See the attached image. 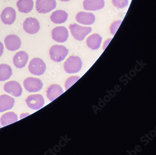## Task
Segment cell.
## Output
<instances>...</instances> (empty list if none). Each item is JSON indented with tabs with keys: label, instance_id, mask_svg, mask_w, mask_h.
Here are the masks:
<instances>
[{
	"label": "cell",
	"instance_id": "9a60e30c",
	"mask_svg": "<svg viewBox=\"0 0 156 155\" xmlns=\"http://www.w3.org/2000/svg\"><path fill=\"white\" fill-rule=\"evenodd\" d=\"M14 103V99L12 97L6 95L0 96V112L2 113L11 109Z\"/></svg>",
	"mask_w": 156,
	"mask_h": 155
},
{
	"label": "cell",
	"instance_id": "30bf717a",
	"mask_svg": "<svg viewBox=\"0 0 156 155\" xmlns=\"http://www.w3.org/2000/svg\"><path fill=\"white\" fill-rule=\"evenodd\" d=\"M69 37V31L64 26H58L53 29L52 37L54 40L58 43H64Z\"/></svg>",
	"mask_w": 156,
	"mask_h": 155
},
{
	"label": "cell",
	"instance_id": "8992f818",
	"mask_svg": "<svg viewBox=\"0 0 156 155\" xmlns=\"http://www.w3.org/2000/svg\"><path fill=\"white\" fill-rule=\"evenodd\" d=\"M23 86L28 92L35 93L40 91L42 89L43 84L40 79L29 77L23 81Z\"/></svg>",
	"mask_w": 156,
	"mask_h": 155
},
{
	"label": "cell",
	"instance_id": "d4e9b609",
	"mask_svg": "<svg viewBox=\"0 0 156 155\" xmlns=\"http://www.w3.org/2000/svg\"><path fill=\"white\" fill-rule=\"evenodd\" d=\"M122 22V21L118 20L112 23L110 28V30L111 33L113 36L115 34L116 32L117 31Z\"/></svg>",
	"mask_w": 156,
	"mask_h": 155
},
{
	"label": "cell",
	"instance_id": "2e32d148",
	"mask_svg": "<svg viewBox=\"0 0 156 155\" xmlns=\"http://www.w3.org/2000/svg\"><path fill=\"white\" fill-rule=\"evenodd\" d=\"M28 59V54L25 51H20L14 56L13 63L16 68H22L26 66Z\"/></svg>",
	"mask_w": 156,
	"mask_h": 155
},
{
	"label": "cell",
	"instance_id": "3957f363",
	"mask_svg": "<svg viewBox=\"0 0 156 155\" xmlns=\"http://www.w3.org/2000/svg\"><path fill=\"white\" fill-rule=\"evenodd\" d=\"M69 29L73 37L78 41L84 40L87 35L90 33L92 31L91 27L82 26L76 23L70 24Z\"/></svg>",
	"mask_w": 156,
	"mask_h": 155
},
{
	"label": "cell",
	"instance_id": "ba28073f",
	"mask_svg": "<svg viewBox=\"0 0 156 155\" xmlns=\"http://www.w3.org/2000/svg\"><path fill=\"white\" fill-rule=\"evenodd\" d=\"M24 31L30 34H34L38 33L40 29V24L38 19L34 17H28L23 23Z\"/></svg>",
	"mask_w": 156,
	"mask_h": 155
},
{
	"label": "cell",
	"instance_id": "52a82bcc",
	"mask_svg": "<svg viewBox=\"0 0 156 155\" xmlns=\"http://www.w3.org/2000/svg\"><path fill=\"white\" fill-rule=\"evenodd\" d=\"M27 104L30 108L39 110L43 107L45 100L43 97L40 94L30 95L26 100Z\"/></svg>",
	"mask_w": 156,
	"mask_h": 155
},
{
	"label": "cell",
	"instance_id": "ffe728a7",
	"mask_svg": "<svg viewBox=\"0 0 156 155\" xmlns=\"http://www.w3.org/2000/svg\"><path fill=\"white\" fill-rule=\"evenodd\" d=\"M34 2L33 0H18L16 6L18 11L23 13H29L33 10Z\"/></svg>",
	"mask_w": 156,
	"mask_h": 155
},
{
	"label": "cell",
	"instance_id": "5bb4252c",
	"mask_svg": "<svg viewBox=\"0 0 156 155\" xmlns=\"http://www.w3.org/2000/svg\"><path fill=\"white\" fill-rule=\"evenodd\" d=\"M105 0H84L83 9L87 11H96L102 9L105 6Z\"/></svg>",
	"mask_w": 156,
	"mask_h": 155
},
{
	"label": "cell",
	"instance_id": "7c38bea8",
	"mask_svg": "<svg viewBox=\"0 0 156 155\" xmlns=\"http://www.w3.org/2000/svg\"><path fill=\"white\" fill-rule=\"evenodd\" d=\"M1 18L4 24L6 25H11L16 20V10L13 8L10 7L6 8L2 12Z\"/></svg>",
	"mask_w": 156,
	"mask_h": 155
},
{
	"label": "cell",
	"instance_id": "6da1fadb",
	"mask_svg": "<svg viewBox=\"0 0 156 155\" xmlns=\"http://www.w3.org/2000/svg\"><path fill=\"white\" fill-rule=\"evenodd\" d=\"M64 70L68 74H75L78 73L82 67V62L78 56H71L64 63Z\"/></svg>",
	"mask_w": 156,
	"mask_h": 155
},
{
	"label": "cell",
	"instance_id": "83f0119b",
	"mask_svg": "<svg viewBox=\"0 0 156 155\" xmlns=\"http://www.w3.org/2000/svg\"><path fill=\"white\" fill-rule=\"evenodd\" d=\"M1 128V125H0V128Z\"/></svg>",
	"mask_w": 156,
	"mask_h": 155
},
{
	"label": "cell",
	"instance_id": "7a4b0ae2",
	"mask_svg": "<svg viewBox=\"0 0 156 155\" xmlns=\"http://www.w3.org/2000/svg\"><path fill=\"white\" fill-rule=\"evenodd\" d=\"M69 50L67 48L62 45H54L49 50V55L52 60L56 62L63 61L68 55Z\"/></svg>",
	"mask_w": 156,
	"mask_h": 155
},
{
	"label": "cell",
	"instance_id": "8fae6325",
	"mask_svg": "<svg viewBox=\"0 0 156 155\" xmlns=\"http://www.w3.org/2000/svg\"><path fill=\"white\" fill-rule=\"evenodd\" d=\"M4 89L5 92L16 97L20 96L23 91L20 84L16 81H10L6 83L4 85Z\"/></svg>",
	"mask_w": 156,
	"mask_h": 155
},
{
	"label": "cell",
	"instance_id": "cb8c5ba5",
	"mask_svg": "<svg viewBox=\"0 0 156 155\" xmlns=\"http://www.w3.org/2000/svg\"><path fill=\"white\" fill-rule=\"evenodd\" d=\"M80 79V77L78 76H71L65 82V87L66 90L69 89L71 86Z\"/></svg>",
	"mask_w": 156,
	"mask_h": 155
},
{
	"label": "cell",
	"instance_id": "7402d4cb",
	"mask_svg": "<svg viewBox=\"0 0 156 155\" xmlns=\"http://www.w3.org/2000/svg\"><path fill=\"white\" fill-rule=\"evenodd\" d=\"M12 69L10 66L8 64H0V81H4L10 78L12 75Z\"/></svg>",
	"mask_w": 156,
	"mask_h": 155
},
{
	"label": "cell",
	"instance_id": "d6986e66",
	"mask_svg": "<svg viewBox=\"0 0 156 155\" xmlns=\"http://www.w3.org/2000/svg\"><path fill=\"white\" fill-rule=\"evenodd\" d=\"M68 14L66 11L62 10H57L52 13L50 16L51 21L55 24L64 23L67 21Z\"/></svg>",
	"mask_w": 156,
	"mask_h": 155
},
{
	"label": "cell",
	"instance_id": "484cf974",
	"mask_svg": "<svg viewBox=\"0 0 156 155\" xmlns=\"http://www.w3.org/2000/svg\"><path fill=\"white\" fill-rule=\"evenodd\" d=\"M3 50H4V46L3 43L0 42V57L2 56L3 53Z\"/></svg>",
	"mask_w": 156,
	"mask_h": 155
},
{
	"label": "cell",
	"instance_id": "9c48e42d",
	"mask_svg": "<svg viewBox=\"0 0 156 155\" xmlns=\"http://www.w3.org/2000/svg\"><path fill=\"white\" fill-rule=\"evenodd\" d=\"M4 41L6 48L9 51H16L19 49L21 46L20 38L16 35L7 36L4 39Z\"/></svg>",
	"mask_w": 156,
	"mask_h": 155
},
{
	"label": "cell",
	"instance_id": "e0dca14e",
	"mask_svg": "<svg viewBox=\"0 0 156 155\" xmlns=\"http://www.w3.org/2000/svg\"><path fill=\"white\" fill-rule=\"evenodd\" d=\"M63 93V89L61 86L57 84H52L47 89V96L50 101L52 102Z\"/></svg>",
	"mask_w": 156,
	"mask_h": 155
},
{
	"label": "cell",
	"instance_id": "4316f807",
	"mask_svg": "<svg viewBox=\"0 0 156 155\" xmlns=\"http://www.w3.org/2000/svg\"><path fill=\"white\" fill-rule=\"evenodd\" d=\"M60 1L62 2H69L70 1V0H60Z\"/></svg>",
	"mask_w": 156,
	"mask_h": 155
},
{
	"label": "cell",
	"instance_id": "ac0fdd59",
	"mask_svg": "<svg viewBox=\"0 0 156 155\" xmlns=\"http://www.w3.org/2000/svg\"><path fill=\"white\" fill-rule=\"evenodd\" d=\"M102 38L97 33L93 34L90 36L87 40L86 43L90 48L93 50H97L99 48L101 43Z\"/></svg>",
	"mask_w": 156,
	"mask_h": 155
},
{
	"label": "cell",
	"instance_id": "277c9868",
	"mask_svg": "<svg viewBox=\"0 0 156 155\" xmlns=\"http://www.w3.org/2000/svg\"><path fill=\"white\" fill-rule=\"evenodd\" d=\"M30 72L34 75L41 76L43 74L46 69V65L42 59L35 57L30 60L29 64Z\"/></svg>",
	"mask_w": 156,
	"mask_h": 155
},
{
	"label": "cell",
	"instance_id": "603a6c76",
	"mask_svg": "<svg viewBox=\"0 0 156 155\" xmlns=\"http://www.w3.org/2000/svg\"><path fill=\"white\" fill-rule=\"evenodd\" d=\"M112 3L117 8H124L128 6L129 0H112Z\"/></svg>",
	"mask_w": 156,
	"mask_h": 155
},
{
	"label": "cell",
	"instance_id": "5b68a950",
	"mask_svg": "<svg viewBox=\"0 0 156 155\" xmlns=\"http://www.w3.org/2000/svg\"><path fill=\"white\" fill-rule=\"evenodd\" d=\"M56 0H37L36 9L39 13L46 14L56 7Z\"/></svg>",
	"mask_w": 156,
	"mask_h": 155
},
{
	"label": "cell",
	"instance_id": "44dd1931",
	"mask_svg": "<svg viewBox=\"0 0 156 155\" xmlns=\"http://www.w3.org/2000/svg\"><path fill=\"white\" fill-rule=\"evenodd\" d=\"M18 121L17 115L13 112H9L3 114L1 118V124L2 126H7Z\"/></svg>",
	"mask_w": 156,
	"mask_h": 155
},
{
	"label": "cell",
	"instance_id": "4fadbf2b",
	"mask_svg": "<svg viewBox=\"0 0 156 155\" xmlns=\"http://www.w3.org/2000/svg\"><path fill=\"white\" fill-rule=\"evenodd\" d=\"M76 21L83 25H90L95 21V16L91 13L80 12L76 16Z\"/></svg>",
	"mask_w": 156,
	"mask_h": 155
}]
</instances>
